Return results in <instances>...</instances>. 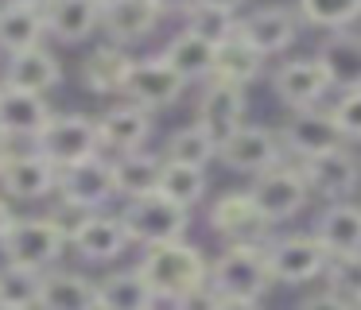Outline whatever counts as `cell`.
Here are the masks:
<instances>
[{
	"instance_id": "1",
	"label": "cell",
	"mask_w": 361,
	"mask_h": 310,
	"mask_svg": "<svg viewBox=\"0 0 361 310\" xmlns=\"http://www.w3.org/2000/svg\"><path fill=\"white\" fill-rule=\"evenodd\" d=\"M136 271L148 279V287L156 291L159 302H175L179 294L195 291V287H202L210 279V260L202 256V248L183 237V240L144 248Z\"/></svg>"
},
{
	"instance_id": "2",
	"label": "cell",
	"mask_w": 361,
	"mask_h": 310,
	"mask_svg": "<svg viewBox=\"0 0 361 310\" xmlns=\"http://www.w3.org/2000/svg\"><path fill=\"white\" fill-rule=\"evenodd\" d=\"M63 252H66V232H63V225H59L51 213L16 217L12 229H8V237L0 240V256H4V264L32 268V271L59 268Z\"/></svg>"
},
{
	"instance_id": "3",
	"label": "cell",
	"mask_w": 361,
	"mask_h": 310,
	"mask_svg": "<svg viewBox=\"0 0 361 310\" xmlns=\"http://www.w3.org/2000/svg\"><path fill=\"white\" fill-rule=\"evenodd\" d=\"M121 225H125L128 240L140 248L152 244H167V240H183L190 232V209L175 206L164 194H144V198H133L117 209Z\"/></svg>"
},
{
	"instance_id": "4",
	"label": "cell",
	"mask_w": 361,
	"mask_h": 310,
	"mask_svg": "<svg viewBox=\"0 0 361 310\" xmlns=\"http://www.w3.org/2000/svg\"><path fill=\"white\" fill-rule=\"evenodd\" d=\"M210 232L221 240L226 248H264L276 237V225L257 209V202L249 198V190H229L221 198L210 202Z\"/></svg>"
},
{
	"instance_id": "5",
	"label": "cell",
	"mask_w": 361,
	"mask_h": 310,
	"mask_svg": "<svg viewBox=\"0 0 361 310\" xmlns=\"http://www.w3.org/2000/svg\"><path fill=\"white\" fill-rule=\"evenodd\" d=\"M32 147L43 155V159L55 163L59 170L94 159V155H102L97 116H90V113H55Z\"/></svg>"
},
{
	"instance_id": "6",
	"label": "cell",
	"mask_w": 361,
	"mask_h": 310,
	"mask_svg": "<svg viewBox=\"0 0 361 310\" xmlns=\"http://www.w3.org/2000/svg\"><path fill=\"white\" fill-rule=\"evenodd\" d=\"M326 260L330 252L319 244L314 232H283V237H272L264 244L268 275H272V283H283V287H303L322 279Z\"/></svg>"
},
{
	"instance_id": "7",
	"label": "cell",
	"mask_w": 361,
	"mask_h": 310,
	"mask_svg": "<svg viewBox=\"0 0 361 310\" xmlns=\"http://www.w3.org/2000/svg\"><path fill=\"white\" fill-rule=\"evenodd\" d=\"M206 283L221 294V299H264L272 287L264 264V248H221L218 260H210V279Z\"/></svg>"
},
{
	"instance_id": "8",
	"label": "cell",
	"mask_w": 361,
	"mask_h": 310,
	"mask_svg": "<svg viewBox=\"0 0 361 310\" xmlns=\"http://www.w3.org/2000/svg\"><path fill=\"white\" fill-rule=\"evenodd\" d=\"M249 198L257 202V209L268 217L272 225L291 221L295 213H303L307 202H311V186H307L299 163H280V167L264 170V175L252 178L249 186Z\"/></svg>"
},
{
	"instance_id": "9",
	"label": "cell",
	"mask_w": 361,
	"mask_h": 310,
	"mask_svg": "<svg viewBox=\"0 0 361 310\" xmlns=\"http://www.w3.org/2000/svg\"><path fill=\"white\" fill-rule=\"evenodd\" d=\"M218 159L226 163L233 175L257 178V175H264V170L288 163V155H283V147H280V132L276 128H268V124H241L233 136H226L218 144Z\"/></svg>"
},
{
	"instance_id": "10",
	"label": "cell",
	"mask_w": 361,
	"mask_h": 310,
	"mask_svg": "<svg viewBox=\"0 0 361 310\" xmlns=\"http://www.w3.org/2000/svg\"><path fill=\"white\" fill-rule=\"evenodd\" d=\"M183 93H187V82L171 70V62H167L164 54H144V58H136L133 70H128L121 97H125L128 105L159 113V108H171Z\"/></svg>"
},
{
	"instance_id": "11",
	"label": "cell",
	"mask_w": 361,
	"mask_h": 310,
	"mask_svg": "<svg viewBox=\"0 0 361 310\" xmlns=\"http://www.w3.org/2000/svg\"><path fill=\"white\" fill-rule=\"evenodd\" d=\"M113 198H117V186H113V163L105 155L59 170V202L63 206L78 209V213H97V209H109Z\"/></svg>"
},
{
	"instance_id": "12",
	"label": "cell",
	"mask_w": 361,
	"mask_h": 310,
	"mask_svg": "<svg viewBox=\"0 0 361 310\" xmlns=\"http://www.w3.org/2000/svg\"><path fill=\"white\" fill-rule=\"evenodd\" d=\"M280 147L291 163H307L314 155H326L334 147H345L342 132H338L330 108H303V113H291V120H283L280 128Z\"/></svg>"
},
{
	"instance_id": "13",
	"label": "cell",
	"mask_w": 361,
	"mask_h": 310,
	"mask_svg": "<svg viewBox=\"0 0 361 310\" xmlns=\"http://www.w3.org/2000/svg\"><path fill=\"white\" fill-rule=\"evenodd\" d=\"M128 244H133V240H128L125 225H121V217L109 213V209L86 213L71 229V237H66V248H71L82 264H97V268L121 260V256L128 252Z\"/></svg>"
},
{
	"instance_id": "14",
	"label": "cell",
	"mask_w": 361,
	"mask_h": 310,
	"mask_svg": "<svg viewBox=\"0 0 361 310\" xmlns=\"http://www.w3.org/2000/svg\"><path fill=\"white\" fill-rule=\"evenodd\" d=\"M299 16L288 4H264L252 8L249 16H237V35L260 54V58H276V54L291 51V43L299 39Z\"/></svg>"
},
{
	"instance_id": "15",
	"label": "cell",
	"mask_w": 361,
	"mask_h": 310,
	"mask_svg": "<svg viewBox=\"0 0 361 310\" xmlns=\"http://www.w3.org/2000/svg\"><path fill=\"white\" fill-rule=\"evenodd\" d=\"M272 93L280 97V105L291 108V113L322 108V101L330 97V78H326V70H322V62L314 58V54H303V58H288L272 74Z\"/></svg>"
},
{
	"instance_id": "16",
	"label": "cell",
	"mask_w": 361,
	"mask_h": 310,
	"mask_svg": "<svg viewBox=\"0 0 361 310\" xmlns=\"http://www.w3.org/2000/svg\"><path fill=\"white\" fill-rule=\"evenodd\" d=\"M299 170H303L311 194H319L326 202H350L361 186V159L350 151V144L299 163Z\"/></svg>"
},
{
	"instance_id": "17",
	"label": "cell",
	"mask_w": 361,
	"mask_h": 310,
	"mask_svg": "<svg viewBox=\"0 0 361 310\" xmlns=\"http://www.w3.org/2000/svg\"><path fill=\"white\" fill-rule=\"evenodd\" d=\"M245 113H249V89L229 82H206L202 93H198V108H195V124H202L214 140L233 136L237 128L245 124Z\"/></svg>"
},
{
	"instance_id": "18",
	"label": "cell",
	"mask_w": 361,
	"mask_h": 310,
	"mask_svg": "<svg viewBox=\"0 0 361 310\" xmlns=\"http://www.w3.org/2000/svg\"><path fill=\"white\" fill-rule=\"evenodd\" d=\"M0 186L12 202H43L59 194V167L43 159L39 151H12L4 170H0Z\"/></svg>"
},
{
	"instance_id": "19",
	"label": "cell",
	"mask_w": 361,
	"mask_h": 310,
	"mask_svg": "<svg viewBox=\"0 0 361 310\" xmlns=\"http://www.w3.org/2000/svg\"><path fill=\"white\" fill-rule=\"evenodd\" d=\"M156 132L152 124V113L140 105H109L102 116H97V140H102V155H128V151H144Z\"/></svg>"
},
{
	"instance_id": "20",
	"label": "cell",
	"mask_w": 361,
	"mask_h": 310,
	"mask_svg": "<svg viewBox=\"0 0 361 310\" xmlns=\"http://www.w3.org/2000/svg\"><path fill=\"white\" fill-rule=\"evenodd\" d=\"M59 82H63V62H59V54L47 51V46H32V51H20V54H8V58H4V78H0L4 89L47 97Z\"/></svg>"
},
{
	"instance_id": "21",
	"label": "cell",
	"mask_w": 361,
	"mask_h": 310,
	"mask_svg": "<svg viewBox=\"0 0 361 310\" xmlns=\"http://www.w3.org/2000/svg\"><path fill=\"white\" fill-rule=\"evenodd\" d=\"M51 116L55 113H51L47 97H39V93L4 89V85H0V136L8 140V144H16V140L35 144L39 132L47 128Z\"/></svg>"
},
{
	"instance_id": "22",
	"label": "cell",
	"mask_w": 361,
	"mask_h": 310,
	"mask_svg": "<svg viewBox=\"0 0 361 310\" xmlns=\"http://www.w3.org/2000/svg\"><path fill=\"white\" fill-rule=\"evenodd\" d=\"M47 35L63 46H78L102 31V4L97 0H51L43 8Z\"/></svg>"
},
{
	"instance_id": "23",
	"label": "cell",
	"mask_w": 361,
	"mask_h": 310,
	"mask_svg": "<svg viewBox=\"0 0 361 310\" xmlns=\"http://www.w3.org/2000/svg\"><path fill=\"white\" fill-rule=\"evenodd\" d=\"M35 310H97V283L86 271L51 268L39 275Z\"/></svg>"
},
{
	"instance_id": "24",
	"label": "cell",
	"mask_w": 361,
	"mask_h": 310,
	"mask_svg": "<svg viewBox=\"0 0 361 310\" xmlns=\"http://www.w3.org/2000/svg\"><path fill=\"white\" fill-rule=\"evenodd\" d=\"M133 62H136V54L128 51V46L105 39V43L94 46V51L86 54V62H82V85H86L94 97H121Z\"/></svg>"
},
{
	"instance_id": "25",
	"label": "cell",
	"mask_w": 361,
	"mask_h": 310,
	"mask_svg": "<svg viewBox=\"0 0 361 310\" xmlns=\"http://www.w3.org/2000/svg\"><path fill=\"white\" fill-rule=\"evenodd\" d=\"M164 20L159 0H117V4L102 8V31L109 35V43L133 46L140 39H148Z\"/></svg>"
},
{
	"instance_id": "26",
	"label": "cell",
	"mask_w": 361,
	"mask_h": 310,
	"mask_svg": "<svg viewBox=\"0 0 361 310\" xmlns=\"http://www.w3.org/2000/svg\"><path fill=\"white\" fill-rule=\"evenodd\" d=\"M314 58L326 70L330 89H338V93L361 89V35L357 31H326Z\"/></svg>"
},
{
	"instance_id": "27",
	"label": "cell",
	"mask_w": 361,
	"mask_h": 310,
	"mask_svg": "<svg viewBox=\"0 0 361 310\" xmlns=\"http://www.w3.org/2000/svg\"><path fill=\"white\" fill-rule=\"evenodd\" d=\"M311 232L330 256L361 252V206L357 202H326V209L314 217Z\"/></svg>"
},
{
	"instance_id": "28",
	"label": "cell",
	"mask_w": 361,
	"mask_h": 310,
	"mask_svg": "<svg viewBox=\"0 0 361 310\" xmlns=\"http://www.w3.org/2000/svg\"><path fill=\"white\" fill-rule=\"evenodd\" d=\"M113 186H117L121 202L144 198V194L159 190V170H164V155L144 151H128V155H113Z\"/></svg>"
},
{
	"instance_id": "29",
	"label": "cell",
	"mask_w": 361,
	"mask_h": 310,
	"mask_svg": "<svg viewBox=\"0 0 361 310\" xmlns=\"http://www.w3.org/2000/svg\"><path fill=\"white\" fill-rule=\"evenodd\" d=\"M159 299L136 268L109 271L97 279V310H156Z\"/></svg>"
},
{
	"instance_id": "30",
	"label": "cell",
	"mask_w": 361,
	"mask_h": 310,
	"mask_svg": "<svg viewBox=\"0 0 361 310\" xmlns=\"http://www.w3.org/2000/svg\"><path fill=\"white\" fill-rule=\"evenodd\" d=\"M214 51H218L214 43H206L202 35H195V31L183 27L159 54L171 62V70L183 78V82L195 85V82H210L214 78Z\"/></svg>"
},
{
	"instance_id": "31",
	"label": "cell",
	"mask_w": 361,
	"mask_h": 310,
	"mask_svg": "<svg viewBox=\"0 0 361 310\" xmlns=\"http://www.w3.org/2000/svg\"><path fill=\"white\" fill-rule=\"evenodd\" d=\"M47 39V23H43L39 8H24V4H0V54H20L43 46Z\"/></svg>"
},
{
	"instance_id": "32",
	"label": "cell",
	"mask_w": 361,
	"mask_h": 310,
	"mask_svg": "<svg viewBox=\"0 0 361 310\" xmlns=\"http://www.w3.org/2000/svg\"><path fill=\"white\" fill-rule=\"evenodd\" d=\"M264 62L241 35H229L226 43H218L214 51V82H229V85H241L249 89L260 74H264Z\"/></svg>"
},
{
	"instance_id": "33",
	"label": "cell",
	"mask_w": 361,
	"mask_h": 310,
	"mask_svg": "<svg viewBox=\"0 0 361 310\" xmlns=\"http://www.w3.org/2000/svg\"><path fill=\"white\" fill-rule=\"evenodd\" d=\"M164 159L167 163H183V167H198L206 170L218 159V140L202 128V124H183L167 136L164 144Z\"/></svg>"
},
{
	"instance_id": "34",
	"label": "cell",
	"mask_w": 361,
	"mask_h": 310,
	"mask_svg": "<svg viewBox=\"0 0 361 310\" xmlns=\"http://www.w3.org/2000/svg\"><path fill=\"white\" fill-rule=\"evenodd\" d=\"M206 190H210L206 170L164 159V170H159V194H164V198H171L175 206H183V209H195L198 202L206 198Z\"/></svg>"
},
{
	"instance_id": "35",
	"label": "cell",
	"mask_w": 361,
	"mask_h": 310,
	"mask_svg": "<svg viewBox=\"0 0 361 310\" xmlns=\"http://www.w3.org/2000/svg\"><path fill=\"white\" fill-rule=\"evenodd\" d=\"M299 23L322 31H350L361 20V0H299L295 4Z\"/></svg>"
},
{
	"instance_id": "36",
	"label": "cell",
	"mask_w": 361,
	"mask_h": 310,
	"mask_svg": "<svg viewBox=\"0 0 361 310\" xmlns=\"http://www.w3.org/2000/svg\"><path fill=\"white\" fill-rule=\"evenodd\" d=\"M39 275L43 271L4 264V268H0V306L35 310V299H39Z\"/></svg>"
},
{
	"instance_id": "37",
	"label": "cell",
	"mask_w": 361,
	"mask_h": 310,
	"mask_svg": "<svg viewBox=\"0 0 361 310\" xmlns=\"http://www.w3.org/2000/svg\"><path fill=\"white\" fill-rule=\"evenodd\" d=\"M322 279H326V291L342 294L350 306H357V302H361V252L330 256V260H326V271H322Z\"/></svg>"
},
{
	"instance_id": "38",
	"label": "cell",
	"mask_w": 361,
	"mask_h": 310,
	"mask_svg": "<svg viewBox=\"0 0 361 310\" xmlns=\"http://www.w3.org/2000/svg\"><path fill=\"white\" fill-rule=\"evenodd\" d=\"M183 23H187V31H195V35H202L206 43H226L229 35H237V16L233 12H221V8H206V4H195L187 16H183Z\"/></svg>"
},
{
	"instance_id": "39",
	"label": "cell",
	"mask_w": 361,
	"mask_h": 310,
	"mask_svg": "<svg viewBox=\"0 0 361 310\" xmlns=\"http://www.w3.org/2000/svg\"><path fill=\"white\" fill-rule=\"evenodd\" d=\"M330 116H334L338 132H342L345 144H361V89H350L330 105Z\"/></svg>"
},
{
	"instance_id": "40",
	"label": "cell",
	"mask_w": 361,
	"mask_h": 310,
	"mask_svg": "<svg viewBox=\"0 0 361 310\" xmlns=\"http://www.w3.org/2000/svg\"><path fill=\"white\" fill-rule=\"evenodd\" d=\"M218 299H221V294L214 291L210 283H202V287H195V291L179 294L175 302H167V306H171V310H218Z\"/></svg>"
},
{
	"instance_id": "41",
	"label": "cell",
	"mask_w": 361,
	"mask_h": 310,
	"mask_svg": "<svg viewBox=\"0 0 361 310\" xmlns=\"http://www.w3.org/2000/svg\"><path fill=\"white\" fill-rule=\"evenodd\" d=\"M299 310H353V306L334 291H314V294H307V299L299 302Z\"/></svg>"
},
{
	"instance_id": "42",
	"label": "cell",
	"mask_w": 361,
	"mask_h": 310,
	"mask_svg": "<svg viewBox=\"0 0 361 310\" xmlns=\"http://www.w3.org/2000/svg\"><path fill=\"white\" fill-rule=\"evenodd\" d=\"M12 221H16V209H12V202L0 194V240L8 237V229H12Z\"/></svg>"
},
{
	"instance_id": "43",
	"label": "cell",
	"mask_w": 361,
	"mask_h": 310,
	"mask_svg": "<svg viewBox=\"0 0 361 310\" xmlns=\"http://www.w3.org/2000/svg\"><path fill=\"white\" fill-rule=\"evenodd\" d=\"M218 310H264L257 299H218Z\"/></svg>"
},
{
	"instance_id": "44",
	"label": "cell",
	"mask_w": 361,
	"mask_h": 310,
	"mask_svg": "<svg viewBox=\"0 0 361 310\" xmlns=\"http://www.w3.org/2000/svg\"><path fill=\"white\" fill-rule=\"evenodd\" d=\"M195 4H198V0H159V8H164V16H167V12H175V16H187Z\"/></svg>"
},
{
	"instance_id": "45",
	"label": "cell",
	"mask_w": 361,
	"mask_h": 310,
	"mask_svg": "<svg viewBox=\"0 0 361 310\" xmlns=\"http://www.w3.org/2000/svg\"><path fill=\"white\" fill-rule=\"evenodd\" d=\"M198 4H206V8H221V12H233V16H237V8H241L245 0H198Z\"/></svg>"
},
{
	"instance_id": "46",
	"label": "cell",
	"mask_w": 361,
	"mask_h": 310,
	"mask_svg": "<svg viewBox=\"0 0 361 310\" xmlns=\"http://www.w3.org/2000/svg\"><path fill=\"white\" fill-rule=\"evenodd\" d=\"M0 4H24V8H39V12H43L51 0H0Z\"/></svg>"
},
{
	"instance_id": "47",
	"label": "cell",
	"mask_w": 361,
	"mask_h": 310,
	"mask_svg": "<svg viewBox=\"0 0 361 310\" xmlns=\"http://www.w3.org/2000/svg\"><path fill=\"white\" fill-rule=\"evenodd\" d=\"M8 155H12V144L4 136H0V170H4V163H8Z\"/></svg>"
},
{
	"instance_id": "48",
	"label": "cell",
	"mask_w": 361,
	"mask_h": 310,
	"mask_svg": "<svg viewBox=\"0 0 361 310\" xmlns=\"http://www.w3.org/2000/svg\"><path fill=\"white\" fill-rule=\"evenodd\" d=\"M97 4H102V8H109V4H117V0H97Z\"/></svg>"
},
{
	"instance_id": "49",
	"label": "cell",
	"mask_w": 361,
	"mask_h": 310,
	"mask_svg": "<svg viewBox=\"0 0 361 310\" xmlns=\"http://www.w3.org/2000/svg\"><path fill=\"white\" fill-rule=\"evenodd\" d=\"M0 310H24V306H0Z\"/></svg>"
},
{
	"instance_id": "50",
	"label": "cell",
	"mask_w": 361,
	"mask_h": 310,
	"mask_svg": "<svg viewBox=\"0 0 361 310\" xmlns=\"http://www.w3.org/2000/svg\"><path fill=\"white\" fill-rule=\"evenodd\" d=\"M353 310H361V302H357V306H353Z\"/></svg>"
}]
</instances>
